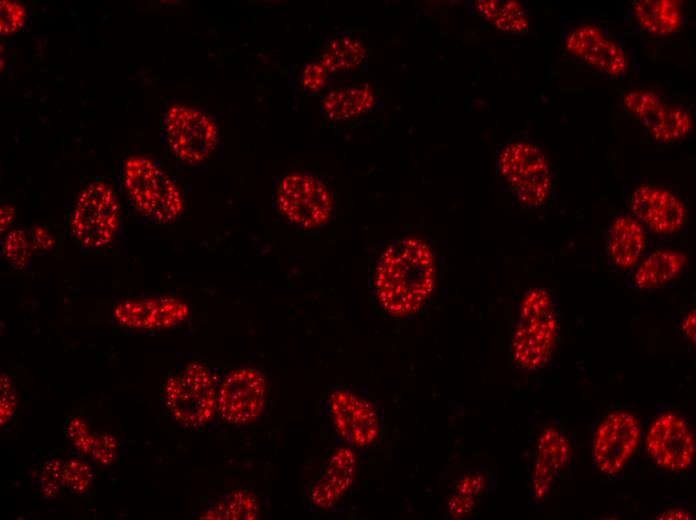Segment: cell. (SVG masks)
Segmentation results:
<instances>
[{"instance_id": "8", "label": "cell", "mask_w": 696, "mask_h": 520, "mask_svg": "<svg viewBox=\"0 0 696 520\" xmlns=\"http://www.w3.org/2000/svg\"><path fill=\"white\" fill-rule=\"evenodd\" d=\"M165 130L168 145L180 160L195 164L214 150L218 134L214 122L199 110L172 105L166 112Z\"/></svg>"}, {"instance_id": "27", "label": "cell", "mask_w": 696, "mask_h": 520, "mask_svg": "<svg viewBox=\"0 0 696 520\" xmlns=\"http://www.w3.org/2000/svg\"><path fill=\"white\" fill-rule=\"evenodd\" d=\"M3 253L7 261L18 269H23L31 257V242L22 230L10 231L4 239Z\"/></svg>"}, {"instance_id": "20", "label": "cell", "mask_w": 696, "mask_h": 520, "mask_svg": "<svg viewBox=\"0 0 696 520\" xmlns=\"http://www.w3.org/2000/svg\"><path fill=\"white\" fill-rule=\"evenodd\" d=\"M686 261L687 257L681 251L666 248L655 250L640 263L633 282L640 289L666 284L681 273Z\"/></svg>"}, {"instance_id": "32", "label": "cell", "mask_w": 696, "mask_h": 520, "mask_svg": "<svg viewBox=\"0 0 696 520\" xmlns=\"http://www.w3.org/2000/svg\"><path fill=\"white\" fill-rule=\"evenodd\" d=\"M329 74L320 62L308 63L302 72L303 86L310 92H319L326 86Z\"/></svg>"}, {"instance_id": "24", "label": "cell", "mask_w": 696, "mask_h": 520, "mask_svg": "<svg viewBox=\"0 0 696 520\" xmlns=\"http://www.w3.org/2000/svg\"><path fill=\"white\" fill-rule=\"evenodd\" d=\"M259 516V504L250 492L242 489L225 493L201 514L202 519L253 520Z\"/></svg>"}, {"instance_id": "30", "label": "cell", "mask_w": 696, "mask_h": 520, "mask_svg": "<svg viewBox=\"0 0 696 520\" xmlns=\"http://www.w3.org/2000/svg\"><path fill=\"white\" fill-rule=\"evenodd\" d=\"M0 7L1 34L8 35L19 30L22 27L25 18V11L22 5L15 1L2 0L0 2Z\"/></svg>"}, {"instance_id": "2", "label": "cell", "mask_w": 696, "mask_h": 520, "mask_svg": "<svg viewBox=\"0 0 696 520\" xmlns=\"http://www.w3.org/2000/svg\"><path fill=\"white\" fill-rule=\"evenodd\" d=\"M558 331L556 312L544 288H532L521 300L512 337L514 362L526 370H537L550 359Z\"/></svg>"}, {"instance_id": "28", "label": "cell", "mask_w": 696, "mask_h": 520, "mask_svg": "<svg viewBox=\"0 0 696 520\" xmlns=\"http://www.w3.org/2000/svg\"><path fill=\"white\" fill-rule=\"evenodd\" d=\"M39 486L44 498L56 497L64 487V462L55 456L49 457L42 467Z\"/></svg>"}, {"instance_id": "7", "label": "cell", "mask_w": 696, "mask_h": 520, "mask_svg": "<svg viewBox=\"0 0 696 520\" xmlns=\"http://www.w3.org/2000/svg\"><path fill=\"white\" fill-rule=\"evenodd\" d=\"M277 202L281 213L292 223L313 228L330 218L333 202L326 185L308 173H290L280 182Z\"/></svg>"}, {"instance_id": "22", "label": "cell", "mask_w": 696, "mask_h": 520, "mask_svg": "<svg viewBox=\"0 0 696 520\" xmlns=\"http://www.w3.org/2000/svg\"><path fill=\"white\" fill-rule=\"evenodd\" d=\"M640 25L655 35H669L681 25V11L673 0H639L633 4Z\"/></svg>"}, {"instance_id": "5", "label": "cell", "mask_w": 696, "mask_h": 520, "mask_svg": "<svg viewBox=\"0 0 696 520\" xmlns=\"http://www.w3.org/2000/svg\"><path fill=\"white\" fill-rule=\"evenodd\" d=\"M119 224L117 197L107 183L96 180L80 193L71 220L76 240L85 248L101 249L114 239Z\"/></svg>"}, {"instance_id": "9", "label": "cell", "mask_w": 696, "mask_h": 520, "mask_svg": "<svg viewBox=\"0 0 696 520\" xmlns=\"http://www.w3.org/2000/svg\"><path fill=\"white\" fill-rule=\"evenodd\" d=\"M266 399V380L257 369L232 370L217 389V411L230 424H247L262 413Z\"/></svg>"}, {"instance_id": "35", "label": "cell", "mask_w": 696, "mask_h": 520, "mask_svg": "<svg viewBox=\"0 0 696 520\" xmlns=\"http://www.w3.org/2000/svg\"><path fill=\"white\" fill-rule=\"evenodd\" d=\"M14 219V212L12 207L4 206L1 209V229H6L8 225L12 223Z\"/></svg>"}, {"instance_id": "25", "label": "cell", "mask_w": 696, "mask_h": 520, "mask_svg": "<svg viewBox=\"0 0 696 520\" xmlns=\"http://www.w3.org/2000/svg\"><path fill=\"white\" fill-rule=\"evenodd\" d=\"M363 44L350 37H338L325 47L320 63L329 73L346 71L358 66L365 57Z\"/></svg>"}, {"instance_id": "36", "label": "cell", "mask_w": 696, "mask_h": 520, "mask_svg": "<svg viewBox=\"0 0 696 520\" xmlns=\"http://www.w3.org/2000/svg\"><path fill=\"white\" fill-rule=\"evenodd\" d=\"M660 519H690L689 515L681 510H669L663 513Z\"/></svg>"}, {"instance_id": "3", "label": "cell", "mask_w": 696, "mask_h": 520, "mask_svg": "<svg viewBox=\"0 0 696 520\" xmlns=\"http://www.w3.org/2000/svg\"><path fill=\"white\" fill-rule=\"evenodd\" d=\"M123 183L135 208L155 222L171 223L183 212L184 201L178 186L147 157L126 159Z\"/></svg>"}, {"instance_id": "19", "label": "cell", "mask_w": 696, "mask_h": 520, "mask_svg": "<svg viewBox=\"0 0 696 520\" xmlns=\"http://www.w3.org/2000/svg\"><path fill=\"white\" fill-rule=\"evenodd\" d=\"M644 247V231L637 220L620 216L611 223L607 234V253L616 267H633L639 261Z\"/></svg>"}, {"instance_id": "6", "label": "cell", "mask_w": 696, "mask_h": 520, "mask_svg": "<svg viewBox=\"0 0 696 520\" xmlns=\"http://www.w3.org/2000/svg\"><path fill=\"white\" fill-rule=\"evenodd\" d=\"M498 171L522 204L537 207L548 198L550 169L545 155L535 145H507L499 155Z\"/></svg>"}, {"instance_id": "31", "label": "cell", "mask_w": 696, "mask_h": 520, "mask_svg": "<svg viewBox=\"0 0 696 520\" xmlns=\"http://www.w3.org/2000/svg\"><path fill=\"white\" fill-rule=\"evenodd\" d=\"M116 453L117 441L112 435L106 433L96 434L91 452V457L96 463L109 465L114 460Z\"/></svg>"}, {"instance_id": "16", "label": "cell", "mask_w": 696, "mask_h": 520, "mask_svg": "<svg viewBox=\"0 0 696 520\" xmlns=\"http://www.w3.org/2000/svg\"><path fill=\"white\" fill-rule=\"evenodd\" d=\"M188 314V306L173 297L131 299L120 303L114 310L119 323L136 329L172 327Z\"/></svg>"}, {"instance_id": "33", "label": "cell", "mask_w": 696, "mask_h": 520, "mask_svg": "<svg viewBox=\"0 0 696 520\" xmlns=\"http://www.w3.org/2000/svg\"><path fill=\"white\" fill-rule=\"evenodd\" d=\"M16 406V394L13 384L7 377L1 378V424L6 423L12 416Z\"/></svg>"}, {"instance_id": "34", "label": "cell", "mask_w": 696, "mask_h": 520, "mask_svg": "<svg viewBox=\"0 0 696 520\" xmlns=\"http://www.w3.org/2000/svg\"><path fill=\"white\" fill-rule=\"evenodd\" d=\"M695 311H691L687 314L682 323V330L684 334L691 340L695 341Z\"/></svg>"}, {"instance_id": "11", "label": "cell", "mask_w": 696, "mask_h": 520, "mask_svg": "<svg viewBox=\"0 0 696 520\" xmlns=\"http://www.w3.org/2000/svg\"><path fill=\"white\" fill-rule=\"evenodd\" d=\"M646 446L653 461L669 471L685 470L694 459L693 435L684 419L674 413H663L653 421Z\"/></svg>"}, {"instance_id": "10", "label": "cell", "mask_w": 696, "mask_h": 520, "mask_svg": "<svg viewBox=\"0 0 696 520\" xmlns=\"http://www.w3.org/2000/svg\"><path fill=\"white\" fill-rule=\"evenodd\" d=\"M328 408L335 429L346 442L356 447H369L376 442L380 419L368 399L340 388L330 394Z\"/></svg>"}, {"instance_id": "26", "label": "cell", "mask_w": 696, "mask_h": 520, "mask_svg": "<svg viewBox=\"0 0 696 520\" xmlns=\"http://www.w3.org/2000/svg\"><path fill=\"white\" fill-rule=\"evenodd\" d=\"M92 466L84 456L74 453L64 461V487L73 494H83L93 481Z\"/></svg>"}, {"instance_id": "21", "label": "cell", "mask_w": 696, "mask_h": 520, "mask_svg": "<svg viewBox=\"0 0 696 520\" xmlns=\"http://www.w3.org/2000/svg\"><path fill=\"white\" fill-rule=\"evenodd\" d=\"M374 96L366 85H347L331 90L323 99L325 114L331 120H345L369 110Z\"/></svg>"}, {"instance_id": "15", "label": "cell", "mask_w": 696, "mask_h": 520, "mask_svg": "<svg viewBox=\"0 0 696 520\" xmlns=\"http://www.w3.org/2000/svg\"><path fill=\"white\" fill-rule=\"evenodd\" d=\"M564 45L567 51L600 72L618 76L626 71L623 50L595 26L575 27L567 34Z\"/></svg>"}, {"instance_id": "17", "label": "cell", "mask_w": 696, "mask_h": 520, "mask_svg": "<svg viewBox=\"0 0 696 520\" xmlns=\"http://www.w3.org/2000/svg\"><path fill=\"white\" fill-rule=\"evenodd\" d=\"M355 469L356 459L350 449L335 451L313 485V503L320 509L331 508L351 486Z\"/></svg>"}, {"instance_id": "23", "label": "cell", "mask_w": 696, "mask_h": 520, "mask_svg": "<svg viewBox=\"0 0 696 520\" xmlns=\"http://www.w3.org/2000/svg\"><path fill=\"white\" fill-rule=\"evenodd\" d=\"M475 3L479 13L502 32L523 33L529 27L527 13L517 1L479 0Z\"/></svg>"}, {"instance_id": "13", "label": "cell", "mask_w": 696, "mask_h": 520, "mask_svg": "<svg viewBox=\"0 0 696 520\" xmlns=\"http://www.w3.org/2000/svg\"><path fill=\"white\" fill-rule=\"evenodd\" d=\"M623 104L656 141L674 142L691 130V117L685 110L663 103L651 91H631L624 96Z\"/></svg>"}, {"instance_id": "12", "label": "cell", "mask_w": 696, "mask_h": 520, "mask_svg": "<svg viewBox=\"0 0 696 520\" xmlns=\"http://www.w3.org/2000/svg\"><path fill=\"white\" fill-rule=\"evenodd\" d=\"M640 438L637 419L624 411L609 414L594 438L593 457L607 475L620 472L636 450Z\"/></svg>"}, {"instance_id": "14", "label": "cell", "mask_w": 696, "mask_h": 520, "mask_svg": "<svg viewBox=\"0 0 696 520\" xmlns=\"http://www.w3.org/2000/svg\"><path fill=\"white\" fill-rule=\"evenodd\" d=\"M630 209L636 219L660 235L677 232L686 220L685 206L676 195L650 185H641L634 190Z\"/></svg>"}, {"instance_id": "1", "label": "cell", "mask_w": 696, "mask_h": 520, "mask_svg": "<svg viewBox=\"0 0 696 520\" xmlns=\"http://www.w3.org/2000/svg\"><path fill=\"white\" fill-rule=\"evenodd\" d=\"M435 273L434 255L425 241L415 237L398 239L378 260L374 276L377 298L389 314L411 315L431 295Z\"/></svg>"}, {"instance_id": "18", "label": "cell", "mask_w": 696, "mask_h": 520, "mask_svg": "<svg viewBox=\"0 0 696 520\" xmlns=\"http://www.w3.org/2000/svg\"><path fill=\"white\" fill-rule=\"evenodd\" d=\"M569 457V444L557 430H545L538 444V454L533 475V493L542 498L549 490L555 476L566 465Z\"/></svg>"}, {"instance_id": "4", "label": "cell", "mask_w": 696, "mask_h": 520, "mask_svg": "<svg viewBox=\"0 0 696 520\" xmlns=\"http://www.w3.org/2000/svg\"><path fill=\"white\" fill-rule=\"evenodd\" d=\"M163 398L174 420L187 428L205 425L217 410V389L212 375L200 363H190L169 376Z\"/></svg>"}, {"instance_id": "29", "label": "cell", "mask_w": 696, "mask_h": 520, "mask_svg": "<svg viewBox=\"0 0 696 520\" xmlns=\"http://www.w3.org/2000/svg\"><path fill=\"white\" fill-rule=\"evenodd\" d=\"M66 432L75 453L91 456L96 434L81 417L71 418L67 423Z\"/></svg>"}]
</instances>
